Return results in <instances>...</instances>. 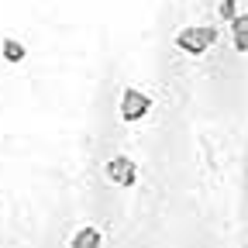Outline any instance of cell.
Instances as JSON below:
<instances>
[{
	"label": "cell",
	"mask_w": 248,
	"mask_h": 248,
	"mask_svg": "<svg viewBox=\"0 0 248 248\" xmlns=\"http://www.w3.org/2000/svg\"><path fill=\"white\" fill-rule=\"evenodd\" d=\"M217 11H221V17H224L228 24L238 17V4H234V0H221V7H217Z\"/></svg>",
	"instance_id": "7"
},
{
	"label": "cell",
	"mask_w": 248,
	"mask_h": 248,
	"mask_svg": "<svg viewBox=\"0 0 248 248\" xmlns=\"http://www.w3.org/2000/svg\"><path fill=\"white\" fill-rule=\"evenodd\" d=\"M217 42V28L214 24H186L176 31V48L186 55H203Z\"/></svg>",
	"instance_id": "1"
},
{
	"label": "cell",
	"mask_w": 248,
	"mask_h": 248,
	"mask_svg": "<svg viewBox=\"0 0 248 248\" xmlns=\"http://www.w3.org/2000/svg\"><path fill=\"white\" fill-rule=\"evenodd\" d=\"M117 114H121V121H128V124H138V121H145V117L152 114V97H148L145 90H138V86H128V90L121 93Z\"/></svg>",
	"instance_id": "2"
},
{
	"label": "cell",
	"mask_w": 248,
	"mask_h": 248,
	"mask_svg": "<svg viewBox=\"0 0 248 248\" xmlns=\"http://www.w3.org/2000/svg\"><path fill=\"white\" fill-rule=\"evenodd\" d=\"M107 179L114 186H124V190H131V186L138 183V162L131 159V155H114V159L104 166Z\"/></svg>",
	"instance_id": "3"
},
{
	"label": "cell",
	"mask_w": 248,
	"mask_h": 248,
	"mask_svg": "<svg viewBox=\"0 0 248 248\" xmlns=\"http://www.w3.org/2000/svg\"><path fill=\"white\" fill-rule=\"evenodd\" d=\"M231 42H234L238 52L248 55V14H238V17L231 21Z\"/></svg>",
	"instance_id": "5"
},
{
	"label": "cell",
	"mask_w": 248,
	"mask_h": 248,
	"mask_svg": "<svg viewBox=\"0 0 248 248\" xmlns=\"http://www.w3.org/2000/svg\"><path fill=\"white\" fill-rule=\"evenodd\" d=\"M100 245H104V234H100V228H93V224L76 228L73 238H69V248H100Z\"/></svg>",
	"instance_id": "4"
},
{
	"label": "cell",
	"mask_w": 248,
	"mask_h": 248,
	"mask_svg": "<svg viewBox=\"0 0 248 248\" xmlns=\"http://www.w3.org/2000/svg\"><path fill=\"white\" fill-rule=\"evenodd\" d=\"M0 52H4V62H14V66L28 59V48H24L21 38H4L0 42Z\"/></svg>",
	"instance_id": "6"
}]
</instances>
